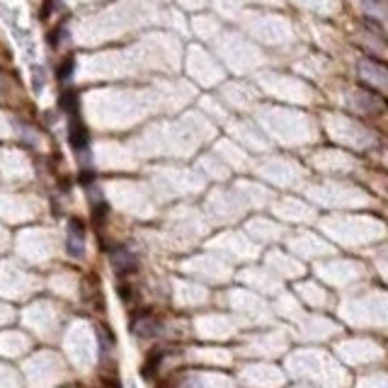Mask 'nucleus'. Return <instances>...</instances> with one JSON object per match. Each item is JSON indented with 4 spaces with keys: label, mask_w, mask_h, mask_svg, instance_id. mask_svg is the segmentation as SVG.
<instances>
[{
    "label": "nucleus",
    "mask_w": 388,
    "mask_h": 388,
    "mask_svg": "<svg viewBox=\"0 0 388 388\" xmlns=\"http://www.w3.org/2000/svg\"><path fill=\"white\" fill-rule=\"evenodd\" d=\"M66 248H68L70 258H83L85 255V231L78 221L68 223V241H66Z\"/></svg>",
    "instance_id": "obj_1"
},
{
    "label": "nucleus",
    "mask_w": 388,
    "mask_h": 388,
    "mask_svg": "<svg viewBox=\"0 0 388 388\" xmlns=\"http://www.w3.org/2000/svg\"><path fill=\"white\" fill-rule=\"evenodd\" d=\"M112 262H114V269H117V272H126V269H131V267L136 264L129 250H117L114 258H112Z\"/></svg>",
    "instance_id": "obj_2"
}]
</instances>
